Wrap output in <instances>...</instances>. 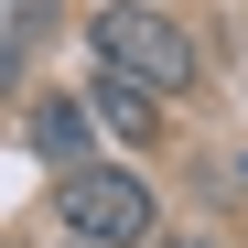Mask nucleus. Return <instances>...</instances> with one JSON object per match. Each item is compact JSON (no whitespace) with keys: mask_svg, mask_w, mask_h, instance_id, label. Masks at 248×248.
Listing matches in <instances>:
<instances>
[{"mask_svg":"<svg viewBox=\"0 0 248 248\" xmlns=\"http://www.w3.org/2000/svg\"><path fill=\"white\" fill-rule=\"evenodd\" d=\"M44 44V0H0V65Z\"/></svg>","mask_w":248,"mask_h":248,"instance_id":"obj_5","label":"nucleus"},{"mask_svg":"<svg viewBox=\"0 0 248 248\" xmlns=\"http://www.w3.org/2000/svg\"><path fill=\"white\" fill-rule=\"evenodd\" d=\"M32 151H44L54 173H87V108H76V97H44V108H32Z\"/></svg>","mask_w":248,"mask_h":248,"instance_id":"obj_4","label":"nucleus"},{"mask_svg":"<svg viewBox=\"0 0 248 248\" xmlns=\"http://www.w3.org/2000/svg\"><path fill=\"white\" fill-rule=\"evenodd\" d=\"M97 65L140 76L151 97H184L194 87V32L162 22V11H140V0H108V11H97Z\"/></svg>","mask_w":248,"mask_h":248,"instance_id":"obj_1","label":"nucleus"},{"mask_svg":"<svg viewBox=\"0 0 248 248\" xmlns=\"http://www.w3.org/2000/svg\"><path fill=\"white\" fill-rule=\"evenodd\" d=\"M97 119H108L119 140H151V130H162V97L140 87V76H119V65H97Z\"/></svg>","mask_w":248,"mask_h":248,"instance_id":"obj_3","label":"nucleus"},{"mask_svg":"<svg viewBox=\"0 0 248 248\" xmlns=\"http://www.w3.org/2000/svg\"><path fill=\"white\" fill-rule=\"evenodd\" d=\"M54 216H65V237H87V248H130V237H151V194L130 173H65L54 184Z\"/></svg>","mask_w":248,"mask_h":248,"instance_id":"obj_2","label":"nucleus"},{"mask_svg":"<svg viewBox=\"0 0 248 248\" xmlns=\"http://www.w3.org/2000/svg\"><path fill=\"white\" fill-rule=\"evenodd\" d=\"M162 248H205V237H162Z\"/></svg>","mask_w":248,"mask_h":248,"instance_id":"obj_6","label":"nucleus"}]
</instances>
